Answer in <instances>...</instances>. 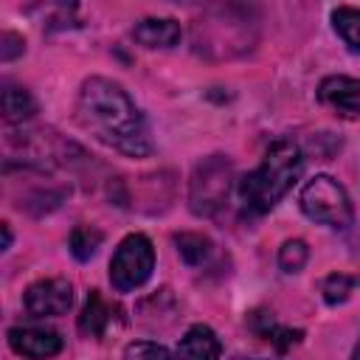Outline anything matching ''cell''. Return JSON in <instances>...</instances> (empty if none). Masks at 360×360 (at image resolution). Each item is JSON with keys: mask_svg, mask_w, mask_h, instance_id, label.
Instances as JSON below:
<instances>
[{"mask_svg": "<svg viewBox=\"0 0 360 360\" xmlns=\"http://www.w3.org/2000/svg\"><path fill=\"white\" fill-rule=\"evenodd\" d=\"M11 248V228H8V222H3V250H8Z\"/></svg>", "mask_w": 360, "mask_h": 360, "instance_id": "44dd1931", "label": "cell"}, {"mask_svg": "<svg viewBox=\"0 0 360 360\" xmlns=\"http://www.w3.org/2000/svg\"><path fill=\"white\" fill-rule=\"evenodd\" d=\"M115 312H118L115 304H110L98 290H90L87 301L82 307V315H79V332L87 338H101L107 332V326L112 323Z\"/></svg>", "mask_w": 360, "mask_h": 360, "instance_id": "8fae6325", "label": "cell"}, {"mask_svg": "<svg viewBox=\"0 0 360 360\" xmlns=\"http://www.w3.org/2000/svg\"><path fill=\"white\" fill-rule=\"evenodd\" d=\"M349 360H360V340L354 343V349H352V357Z\"/></svg>", "mask_w": 360, "mask_h": 360, "instance_id": "7402d4cb", "label": "cell"}, {"mask_svg": "<svg viewBox=\"0 0 360 360\" xmlns=\"http://www.w3.org/2000/svg\"><path fill=\"white\" fill-rule=\"evenodd\" d=\"M101 242H104V233L96 225H76L68 236V248L76 262H90L101 248Z\"/></svg>", "mask_w": 360, "mask_h": 360, "instance_id": "2e32d148", "label": "cell"}, {"mask_svg": "<svg viewBox=\"0 0 360 360\" xmlns=\"http://www.w3.org/2000/svg\"><path fill=\"white\" fill-rule=\"evenodd\" d=\"M307 259H309V248H307L304 239H287V242L278 248V267H281L284 273H298V270H304Z\"/></svg>", "mask_w": 360, "mask_h": 360, "instance_id": "ac0fdd59", "label": "cell"}, {"mask_svg": "<svg viewBox=\"0 0 360 360\" xmlns=\"http://www.w3.org/2000/svg\"><path fill=\"white\" fill-rule=\"evenodd\" d=\"M25 51V42L17 37V34H11V31H6L3 34V48H0V56L8 62V59H14L17 53H22Z\"/></svg>", "mask_w": 360, "mask_h": 360, "instance_id": "ffe728a7", "label": "cell"}, {"mask_svg": "<svg viewBox=\"0 0 360 360\" xmlns=\"http://www.w3.org/2000/svg\"><path fill=\"white\" fill-rule=\"evenodd\" d=\"M121 360H174L172 352L160 343H152V340H132L127 343Z\"/></svg>", "mask_w": 360, "mask_h": 360, "instance_id": "d6986e66", "label": "cell"}, {"mask_svg": "<svg viewBox=\"0 0 360 360\" xmlns=\"http://www.w3.org/2000/svg\"><path fill=\"white\" fill-rule=\"evenodd\" d=\"M301 172H304V152H301V146L295 141H290V138L273 141L264 149L262 163L253 172H248L239 180V186H236L242 208L248 214H253V217L267 214L298 183Z\"/></svg>", "mask_w": 360, "mask_h": 360, "instance_id": "7a4b0ae2", "label": "cell"}, {"mask_svg": "<svg viewBox=\"0 0 360 360\" xmlns=\"http://www.w3.org/2000/svg\"><path fill=\"white\" fill-rule=\"evenodd\" d=\"M76 118L96 141L127 158H146L152 152V138L141 110L112 79L90 76L82 82L76 96Z\"/></svg>", "mask_w": 360, "mask_h": 360, "instance_id": "6da1fadb", "label": "cell"}, {"mask_svg": "<svg viewBox=\"0 0 360 360\" xmlns=\"http://www.w3.org/2000/svg\"><path fill=\"white\" fill-rule=\"evenodd\" d=\"M332 28L349 51L360 53V8H354V6L332 8Z\"/></svg>", "mask_w": 360, "mask_h": 360, "instance_id": "5bb4252c", "label": "cell"}, {"mask_svg": "<svg viewBox=\"0 0 360 360\" xmlns=\"http://www.w3.org/2000/svg\"><path fill=\"white\" fill-rule=\"evenodd\" d=\"M318 101L340 118H360V79L326 76L318 84Z\"/></svg>", "mask_w": 360, "mask_h": 360, "instance_id": "ba28073f", "label": "cell"}, {"mask_svg": "<svg viewBox=\"0 0 360 360\" xmlns=\"http://www.w3.org/2000/svg\"><path fill=\"white\" fill-rule=\"evenodd\" d=\"M174 245H177V253H180V259L188 264V267H202L208 259H211V253H214V245H211V239L208 236H202V233H177L174 236Z\"/></svg>", "mask_w": 360, "mask_h": 360, "instance_id": "9a60e30c", "label": "cell"}, {"mask_svg": "<svg viewBox=\"0 0 360 360\" xmlns=\"http://www.w3.org/2000/svg\"><path fill=\"white\" fill-rule=\"evenodd\" d=\"M298 205L312 222H321L335 231H346L354 219V205L346 188L329 174H315L312 180H307L298 194Z\"/></svg>", "mask_w": 360, "mask_h": 360, "instance_id": "277c9868", "label": "cell"}, {"mask_svg": "<svg viewBox=\"0 0 360 360\" xmlns=\"http://www.w3.org/2000/svg\"><path fill=\"white\" fill-rule=\"evenodd\" d=\"M222 343L205 323H194L177 343V360H219Z\"/></svg>", "mask_w": 360, "mask_h": 360, "instance_id": "30bf717a", "label": "cell"}, {"mask_svg": "<svg viewBox=\"0 0 360 360\" xmlns=\"http://www.w3.org/2000/svg\"><path fill=\"white\" fill-rule=\"evenodd\" d=\"M233 166L225 155H208L194 166L188 183V205L197 217H217L231 197Z\"/></svg>", "mask_w": 360, "mask_h": 360, "instance_id": "3957f363", "label": "cell"}, {"mask_svg": "<svg viewBox=\"0 0 360 360\" xmlns=\"http://www.w3.org/2000/svg\"><path fill=\"white\" fill-rule=\"evenodd\" d=\"M250 329H253L262 340L273 343L278 352H287L290 346L301 343V338H304L301 329H290V326L276 323V318H273L270 312H253V315H250Z\"/></svg>", "mask_w": 360, "mask_h": 360, "instance_id": "7c38bea8", "label": "cell"}, {"mask_svg": "<svg viewBox=\"0 0 360 360\" xmlns=\"http://www.w3.org/2000/svg\"><path fill=\"white\" fill-rule=\"evenodd\" d=\"M37 115V101L34 96L20 87V84H11L6 82L3 84V118L8 124H22V121H31Z\"/></svg>", "mask_w": 360, "mask_h": 360, "instance_id": "4fadbf2b", "label": "cell"}, {"mask_svg": "<svg viewBox=\"0 0 360 360\" xmlns=\"http://www.w3.org/2000/svg\"><path fill=\"white\" fill-rule=\"evenodd\" d=\"M25 312L31 318H56L65 315L73 304V287L68 278H39L22 295Z\"/></svg>", "mask_w": 360, "mask_h": 360, "instance_id": "8992f818", "label": "cell"}, {"mask_svg": "<svg viewBox=\"0 0 360 360\" xmlns=\"http://www.w3.org/2000/svg\"><path fill=\"white\" fill-rule=\"evenodd\" d=\"M155 270V248L143 233H129L121 239L110 259V281L118 292H132L149 281Z\"/></svg>", "mask_w": 360, "mask_h": 360, "instance_id": "5b68a950", "label": "cell"}, {"mask_svg": "<svg viewBox=\"0 0 360 360\" xmlns=\"http://www.w3.org/2000/svg\"><path fill=\"white\" fill-rule=\"evenodd\" d=\"M8 346L28 360H51L62 352V338L48 326H11Z\"/></svg>", "mask_w": 360, "mask_h": 360, "instance_id": "52a82bcc", "label": "cell"}, {"mask_svg": "<svg viewBox=\"0 0 360 360\" xmlns=\"http://www.w3.org/2000/svg\"><path fill=\"white\" fill-rule=\"evenodd\" d=\"M354 287H357V278H354V276L332 273V276H326V278H323L321 292H323V301H326L329 307H338V304L349 301V295L354 292Z\"/></svg>", "mask_w": 360, "mask_h": 360, "instance_id": "e0dca14e", "label": "cell"}, {"mask_svg": "<svg viewBox=\"0 0 360 360\" xmlns=\"http://www.w3.org/2000/svg\"><path fill=\"white\" fill-rule=\"evenodd\" d=\"M231 360H270V357H231Z\"/></svg>", "mask_w": 360, "mask_h": 360, "instance_id": "603a6c76", "label": "cell"}, {"mask_svg": "<svg viewBox=\"0 0 360 360\" xmlns=\"http://www.w3.org/2000/svg\"><path fill=\"white\" fill-rule=\"evenodd\" d=\"M180 34V22L172 17H143L132 28V39L143 48H174Z\"/></svg>", "mask_w": 360, "mask_h": 360, "instance_id": "9c48e42d", "label": "cell"}]
</instances>
